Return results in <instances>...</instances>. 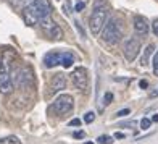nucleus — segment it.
I'll return each mask as SVG.
<instances>
[{"label":"nucleus","mask_w":158,"mask_h":144,"mask_svg":"<svg viewBox=\"0 0 158 144\" xmlns=\"http://www.w3.org/2000/svg\"><path fill=\"white\" fill-rule=\"evenodd\" d=\"M106 16H108V11H106L105 7H100V2L95 3V8L90 15V20H89V28L92 34H98L102 31L103 24L106 23Z\"/></svg>","instance_id":"obj_1"},{"label":"nucleus","mask_w":158,"mask_h":144,"mask_svg":"<svg viewBox=\"0 0 158 144\" xmlns=\"http://www.w3.org/2000/svg\"><path fill=\"white\" fill-rule=\"evenodd\" d=\"M11 73H10V63L6 57H2L0 60V92L8 94L11 91Z\"/></svg>","instance_id":"obj_2"},{"label":"nucleus","mask_w":158,"mask_h":144,"mask_svg":"<svg viewBox=\"0 0 158 144\" xmlns=\"http://www.w3.org/2000/svg\"><path fill=\"white\" fill-rule=\"evenodd\" d=\"M102 39L106 44H116L121 41V31L116 24V20H110L106 24H103V31H102Z\"/></svg>","instance_id":"obj_3"},{"label":"nucleus","mask_w":158,"mask_h":144,"mask_svg":"<svg viewBox=\"0 0 158 144\" xmlns=\"http://www.w3.org/2000/svg\"><path fill=\"white\" fill-rule=\"evenodd\" d=\"M73 105H74V100L69 94H61L53 100V112L56 115H64L73 110Z\"/></svg>","instance_id":"obj_4"},{"label":"nucleus","mask_w":158,"mask_h":144,"mask_svg":"<svg viewBox=\"0 0 158 144\" xmlns=\"http://www.w3.org/2000/svg\"><path fill=\"white\" fill-rule=\"evenodd\" d=\"M27 7L32 10V13L37 16V20H42V18L50 16V11H52V8H50V3L47 2V0H32V3L27 5Z\"/></svg>","instance_id":"obj_5"},{"label":"nucleus","mask_w":158,"mask_h":144,"mask_svg":"<svg viewBox=\"0 0 158 144\" xmlns=\"http://www.w3.org/2000/svg\"><path fill=\"white\" fill-rule=\"evenodd\" d=\"M71 80H73V84L74 88L77 89H85L87 88V83H89V76H87V70L84 67H79L73 71L71 75Z\"/></svg>","instance_id":"obj_6"},{"label":"nucleus","mask_w":158,"mask_h":144,"mask_svg":"<svg viewBox=\"0 0 158 144\" xmlns=\"http://www.w3.org/2000/svg\"><path fill=\"white\" fill-rule=\"evenodd\" d=\"M124 57L127 62H132L135 57H137L139 50H140V41L135 39V37H131L124 42Z\"/></svg>","instance_id":"obj_7"},{"label":"nucleus","mask_w":158,"mask_h":144,"mask_svg":"<svg viewBox=\"0 0 158 144\" xmlns=\"http://www.w3.org/2000/svg\"><path fill=\"white\" fill-rule=\"evenodd\" d=\"M134 29L137 34H142V36H145L148 34V29H150V26L147 23V20L143 18V16H134Z\"/></svg>","instance_id":"obj_8"},{"label":"nucleus","mask_w":158,"mask_h":144,"mask_svg":"<svg viewBox=\"0 0 158 144\" xmlns=\"http://www.w3.org/2000/svg\"><path fill=\"white\" fill-rule=\"evenodd\" d=\"M31 81H32V76H31V71L27 68H23L16 73V86H19V88H24Z\"/></svg>","instance_id":"obj_9"},{"label":"nucleus","mask_w":158,"mask_h":144,"mask_svg":"<svg viewBox=\"0 0 158 144\" xmlns=\"http://www.w3.org/2000/svg\"><path fill=\"white\" fill-rule=\"evenodd\" d=\"M61 57H63L61 52H48V54L44 57L45 67H47V68H53V67H56V65H60V63H61Z\"/></svg>","instance_id":"obj_10"},{"label":"nucleus","mask_w":158,"mask_h":144,"mask_svg":"<svg viewBox=\"0 0 158 144\" xmlns=\"http://www.w3.org/2000/svg\"><path fill=\"white\" fill-rule=\"evenodd\" d=\"M50 86H52V91L56 92V91H63L64 88H66V76H64L63 73H56L52 81H50Z\"/></svg>","instance_id":"obj_11"},{"label":"nucleus","mask_w":158,"mask_h":144,"mask_svg":"<svg viewBox=\"0 0 158 144\" xmlns=\"http://www.w3.org/2000/svg\"><path fill=\"white\" fill-rule=\"evenodd\" d=\"M23 18H24V23L27 26H34V24H37V16L32 13V10L29 8V7H26V8L23 10Z\"/></svg>","instance_id":"obj_12"},{"label":"nucleus","mask_w":158,"mask_h":144,"mask_svg":"<svg viewBox=\"0 0 158 144\" xmlns=\"http://www.w3.org/2000/svg\"><path fill=\"white\" fill-rule=\"evenodd\" d=\"M153 50H155V46H153V44H150L145 50H143V55H142V59H140V65H142V67H147V65H148L150 55L153 54Z\"/></svg>","instance_id":"obj_13"},{"label":"nucleus","mask_w":158,"mask_h":144,"mask_svg":"<svg viewBox=\"0 0 158 144\" xmlns=\"http://www.w3.org/2000/svg\"><path fill=\"white\" fill-rule=\"evenodd\" d=\"M73 63H74L73 55L64 52V54H63V57H61V65H63L64 68H69V67H73Z\"/></svg>","instance_id":"obj_14"},{"label":"nucleus","mask_w":158,"mask_h":144,"mask_svg":"<svg viewBox=\"0 0 158 144\" xmlns=\"http://www.w3.org/2000/svg\"><path fill=\"white\" fill-rule=\"evenodd\" d=\"M48 33H50V36H52L53 39H61L63 37V33H61V29L58 28V24H52V28L48 29Z\"/></svg>","instance_id":"obj_15"},{"label":"nucleus","mask_w":158,"mask_h":144,"mask_svg":"<svg viewBox=\"0 0 158 144\" xmlns=\"http://www.w3.org/2000/svg\"><path fill=\"white\" fill-rule=\"evenodd\" d=\"M97 141H98V144H113V138H111V136H100Z\"/></svg>","instance_id":"obj_16"},{"label":"nucleus","mask_w":158,"mask_h":144,"mask_svg":"<svg viewBox=\"0 0 158 144\" xmlns=\"http://www.w3.org/2000/svg\"><path fill=\"white\" fill-rule=\"evenodd\" d=\"M94 120H95V113L94 112H87L84 115V121H85V123H92Z\"/></svg>","instance_id":"obj_17"},{"label":"nucleus","mask_w":158,"mask_h":144,"mask_svg":"<svg viewBox=\"0 0 158 144\" xmlns=\"http://www.w3.org/2000/svg\"><path fill=\"white\" fill-rule=\"evenodd\" d=\"M150 125H152V120H148V118H142L140 120V128L142 129H148Z\"/></svg>","instance_id":"obj_18"},{"label":"nucleus","mask_w":158,"mask_h":144,"mask_svg":"<svg viewBox=\"0 0 158 144\" xmlns=\"http://www.w3.org/2000/svg\"><path fill=\"white\" fill-rule=\"evenodd\" d=\"M111 100H113V94H111V92H106L105 97H103V104L108 105V104H111Z\"/></svg>","instance_id":"obj_19"},{"label":"nucleus","mask_w":158,"mask_h":144,"mask_svg":"<svg viewBox=\"0 0 158 144\" xmlns=\"http://www.w3.org/2000/svg\"><path fill=\"white\" fill-rule=\"evenodd\" d=\"M153 71H155V75L158 76V52L153 57Z\"/></svg>","instance_id":"obj_20"},{"label":"nucleus","mask_w":158,"mask_h":144,"mask_svg":"<svg viewBox=\"0 0 158 144\" xmlns=\"http://www.w3.org/2000/svg\"><path fill=\"white\" fill-rule=\"evenodd\" d=\"M84 136H85L84 131H74V133H73V138H76V139H82Z\"/></svg>","instance_id":"obj_21"},{"label":"nucleus","mask_w":158,"mask_h":144,"mask_svg":"<svg viewBox=\"0 0 158 144\" xmlns=\"http://www.w3.org/2000/svg\"><path fill=\"white\" fill-rule=\"evenodd\" d=\"M81 123H82V121L79 120V118H73V120L69 121V126H81Z\"/></svg>","instance_id":"obj_22"},{"label":"nucleus","mask_w":158,"mask_h":144,"mask_svg":"<svg viewBox=\"0 0 158 144\" xmlns=\"http://www.w3.org/2000/svg\"><path fill=\"white\" fill-rule=\"evenodd\" d=\"M116 115H118V117H126V115H129V109H123V110H119Z\"/></svg>","instance_id":"obj_23"},{"label":"nucleus","mask_w":158,"mask_h":144,"mask_svg":"<svg viewBox=\"0 0 158 144\" xmlns=\"http://www.w3.org/2000/svg\"><path fill=\"white\" fill-rule=\"evenodd\" d=\"M84 7H85V3H84V2H77V3H76V7H74V10H76V11H79V10H82Z\"/></svg>","instance_id":"obj_24"},{"label":"nucleus","mask_w":158,"mask_h":144,"mask_svg":"<svg viewBox=\"0 0 158 144\" xmlns=\"http://www.w3.org/2000/svg\"><path fill=\"white\" fill-rule=\"evenodd\" d=\"M152 28H153V33H155V36H158V20H155V21H153Z\"/></svg>","instance_id":"obj_25"},{"label":"nucleus","mask_w":158,"mask_h":144,"mask_svg":"<svg viewBox=\"0 0 158 144\" xmlns=\"http://www.w3.org/2000/svg\"><path fill=\"white\" fill-rule=\"evenodd\" d=\"M63 10H64V13H66V15H69V13H71V10H69V2H68V0H66V3H64Z\"/></svg>","instance_id":"obj_26"},{"label":"nucleus","mask_w":158,"mask_h":144,"mask_svg":"<svg viewBox=\"0 0 158 144\" xmlns=\"http://www.w3.org/2000/svg\"><path fill=\"white\" fill-rule=\"evenodd\" d=\"M139 86H140V88H142V89H145V88H147V86H148V83H147L145 80H142V81L139 83Z\"/></svg>","instance_id":"obj_27"},{"label":"nucleus","mask_w":158,"mask_h":144,"mask_svg":"<svg viewBox=\"0 0 158 144\" xmlns=\"http://www.w3.org/2000/svg\"><path fill=\"white\" fill-rule=\"evenodd\" d=\"M114 138L116 139H124V134L123 133H114Z\"/></svg>","instance_id":"obj_28"},{"label":"nucleus","mask_w":158,"mask_h":144,"mask_svg":"<svg viewBox=\"0 0 158 144\" xmlns=\"http://www.w3.org/2000/svg\"><path fill=\"white\" fill-rule=\"evenodd\" d=\"M8 141H10V144H19V141H18V138H10Z\"/></svg>","instance_id":"obj_29"},{"label":"nucleus","mask_w":158,"mask_h":144,"mask_svg":"<svg viewBox=\"0 0 158 144\" xmlns=\"http://www.w3.org/2000/svg\"><path fill=\"white\" fill-rule=\"evenodd\" d=\"M121 126H135V121H129V123H123Z\"/></svg>","instance_id":"obj_30"},{"label":"nucleus","mask_w":158,"mask_h":144,"mask_svg":"<svg viewBox=\"0 0 158 144\" xmlns=\"http://www.w3.org/2000/svg\"><path fill=\"white\" fill-rule=\"evenodd\" d=\"M152 121H158V113H156V115H153V117H152Z\"/></svg>","instance_id":"obj_31"},{"label":"nucleus","mask_w":158,"mask_h":144,"mask_svg":"<svg viewBox=\"0 0 158 144\" xmlns=\"http://www.w3.org/2000/svg\"><path fill=\"white\" fill-rule=\"evenodd\" d=\"M84 144H94V142H84Z\"/></svg>","instance_id":"obj_32"}]
</instances>
